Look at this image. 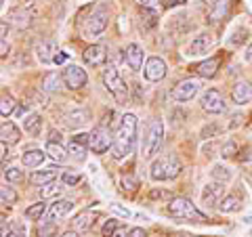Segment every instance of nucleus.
<instances>
[{"instance_id": "1", "label": "nucleus", "mask_w": 252, "mask_h": 237, "mask_svg": "<svg viewBox=\"0 0 252 237\" xmlns=\"http://www.w3.org/2000/svg\"><path fill=\"white\" fill-rule=\"evenodd\" d=\"M137 116L135 114H124L120 126L114 137V147H112V157L114 160H124L135 151L137 145Z\"/></svg>"}, {"instance_id": "2", "label": "nucleus", "mask_w": 252, "mask_h": 237, "mask_svg": "<svg viewBox=\"0 0 252 237\" xmlns=\"http://www.w3.org/2000/svg\"><path fill=\"white\" fill-rule=\"evenodd\" d=\"M181 170H183V164L177 155H162L152 162L149 177L152 180H172L181 175Z\"/></svg>"}, {"instance_id": "3", "label": "nucleus", "mask_w": 252, "mask_h": 237, "mask_svg": "<svg viewBox=\"0 0 252 237\" xmlns=\"http://www.w3.org/2000/svg\"><path fill=\"white\" fill-rule=\"evenodd\" d=\"M168 212L170 216L175 218H183V220H198V223H204L206 216L195 208V204L187 197H172L170 204H168Z\"/></svg>"}, {"instance_id": "4", "label": "nucleus", "mask_w": 252, "mask_h": 237, "mask_svg": "<svg viewBox=\"0 0 252 237\" xmlns=\"http://www.w3.org/2000/svg\"><path fill=\"white\" fill-rule=\"evenodd\" d=\"M162 141H164V124L162 120H152L147 128V134H145V143H143V160H154L156 153L160 151L162 147Z\"/></svg>"}, {"instance_id": "5", "label": "nucleus", "mask_w": 252, "mask_h": 237, "mask_svg": "<svg viewBox=\"0 0 252 237\" xmlns=\"http://www.w3.org/2000/svg\"><path fill=\"white\" fill-rule=\"evenodd\" d=\"M103 84H105L107 92L114 94L120 103H124V101L128 99V86H126V82L122 80V76H120V72H118L116 67L109 65L103 72Z\"/></svg>"}, {"instance_id": "6", "label": "nucleus", "mask_w": 252, "mask_h": 237, "mask_svg": "<svg viewBox=\"0 0 252 237\" xmlns=\"http://www.w3.org/2000/svg\"><path fill=\"white\" fill-rule=\"evenodd\" d=\"M109 26V11L105 9L103 4L97 6V9L93 11V15L89 17V21H86V26H84V36L86 38H99L103 31L107 30Z\"/></svg>"}, {"instance_id": "7", "label": "nucleus", "mask_w": 252, "mask_h": 237, "mask_svg": "<svg viewBox=\"0 0 252 237\" xmlns=\"http://www.w3.org/2000/svg\"><path fill=\"white\" fill-rule=\"evenodd\" d=\"M91 134V141H89V147L93 149V153H105L107 149L114 147V137L112 132H109L107 128H103V126H97Z\"/></svg>"}, {"instance_id": "8", "label": "nucleus", "mask_w": 252, "mask_h": 237, "mask_svg": "<svg viewBox=\"0 0 252 237\" xmlns=\"http://www.w3.org/2000/svg\"><path fill=\"white\" fill-rule=\"evenodd\" d=\"M200 80H195V78H185V80H181L175 90H172V97H175L177 103H187V101H191L195 94L200 92Z\"/></svg>"}, {"instance_id": "9", "label": "nucleus", "mask_w": 252, "mask_h": 237, "mask_svg": "<svg viewBox=\"0 0 252 237\" xmlns=\"http://www.w3.org/2000/svg\"><path fill=\"white\" fill-rule=\"evenodd\" d=\"M166 74H168V65L162 57H149L145 61L143 76H145L147 82H160V80L166 78Z\"/></svg>"}, {"instance_id": "10", "label": "nucleus", "mask_w": 252, "mask_h": 237, "mask_svg": "<svg viewBox=\"0 0 252 237\" xmlns=\"http://www.w3.org/2000/svg\"><path fill=\"white\" fill-rule=\"evenodd\" d=\"M200 105H202L204 112H208L212 116L225 112V99L217 89H208L206 92H204L202 99H200Z\"/></svg>"}, {"instance_id": "11", "label": "nucleus", "mask_w": 252, "mask_h": 237, "mask_svg": "<svg viewBox=\"0 0 252 237\" xmlns=\"http://www.w3.org/2000/svg\"><path fill=\"white\" fill-rule=\"evenodd\" d=\"M61 76H63V84L72 90L82 89V86H86V82H89V76H86V72L80 65H65Z\"/></svg>"}, {"instance_id": "12", "label": "nucleus", "mask_w": 252, "mask_h": 237, "mask_svg": "<svg viewBox=\"0 0 252 237\" xmlns=\"http://www.w3.org/2000/svg\"><path fill=\"white\" fill-rule=\"evenodd\" d=\"M215 36L210 34V31H200L198 36H193L191 44H189V55L191 57H202V55L210 53V49L215 46Z\"/></svg>"}, {"instance_id": "13", "label": "nucleus", "mask_w": 252, "mask_h": 237, "mask_svg": "<svg viewBox=\"0 0 252 237\" xmlns=\"http://www.w3.org/2000/svg\"><path fill=\"white\" fill-rule=\"evenodd\" d=\"M225 197V191H223V183H219V180H212V183L204 185L202 189V204L208 208H215L220 204V200Z\"/></svg>"}, {"instance_id": "14", "label": "nucleus", "mask_w": 252, "mask_h": 237, "mask_svg": "<svg viewBox=\"0 0 252 237\" xmlns=\"http://www.w3.org/2000/svg\"><path fill=\"white\" fill-rule=\"evenodd\" d=\"M82 57H84L86 65H91V67H101V65H103V63L107 61V49H105L103 44H91L89 49L82 53Z\"/></svg>"}, {"instance_id": "15", "label": "nucleus", "mask_w": 252, "mask_h": 237, "mask_svg": "<svg viewBox=\"0 0 252 237\" xmlns=\"http://www.w3.org/2000/svg\"><path fill=\"white\" fill-rule=\"evenodd\" d=\"M89 141H91V134H86V132L76 134V137L69 139V143H67V151L72 153V155L76 157V160H84L86 149H91V147H89Z\"/></svg>"}, {"instance_id": "16", "label": "nucleus", "mask_w": 252, "mask_h": 237, "mask_svg": "<svg viewBox=\"0 0 252 237\" xmlns=\"http://www.w3.org/2000/svg\"><path fill=\"white\" fill-rule=\"evenodd\" d=\"M9 21L21 30L30 28L34 23V13H32V9H26V6H15V9L9 11Z\"/></svg>"}, {"instance_id": "17", "label": "nucleus", "mask_w": 252, "mask_h": 237, "mask_svg": "<svg viewBox=\"0 0 252 237\" xmlns=\"http://www.w3.org/2000/svg\"><path fill=\"white\" fill-rule=\"evenodd\" d=\"M231 101L238 105L250 103L252 101V82H246V80L235 82V86L231 89Z\"/></svg>"}, {"instance_id": "18", "label": "nucleus", "mask_w": 252, "mask_h": 237, "mask_svg": "<svg viewBox=\"0 0 252 237\" xmlns=\"http://www.w3.org/2000/svg\"><path fill=\"white\" fill-rule=\"evenodd\" d=\"M124 59H126V63H128L130 69L139 72V69L143 67V49H141L137 42H130L124 51Z\"/></svg>"}, {"instance_id": "19", "label": "nucleus", "mask_w": 252, "mask_h": 237, "mask_svg": "<svg viewBox=\"0 0 252 237\" xmlns=\"http://www.w3.org/2000/svg\"><path fill=\"white\" fill-rule=\"evenodd\" d=\"M89 112L86 109H82V107H76V109H72V112H67L65 116H63V120H65V126L67 128H82V126L89 122Z\"/></svg>"}, {"instance_id": "20", "label": "nucleus", "mask_w": 252, "mask_h": 237, "mask_svg": "<svg viewBox=\"0 0 252 237\" xmlns=\"http://www.w3.org/2000/svg\"><path fill=\"white\" fill-rule=\"evenodd\" d=\"M55 55H57V51H55V44L51 40H42L36 44V59L40 61L42 65H51L55 61Z\"/></svg>"}, {"instance_id": "21", "label": "nucleus", "mask_w": 252, "mask_h": 237, "mask_svg": "<svg viewBox=\"0 0 252 237\" xmlns=\"http://www.w3.org/2000/svg\"><path fill=\"white\" fill-rule=\"evenodd\" d=\"M74 210V202L72 200H57L55 204H51V208H49V220H57V218H63V216H67L69 212Z\"/></svg>"}, {"instance_id": "22", "label": "nucleus", "mask_w": 252, "mask_h": 237, "mask_svg": "<svg viewBox=\"0 0 252 237\" xmlns=\"http://www.w3.org/2000/svg\"><path fill=\"white\" fill-rule=\"evenodd\" d=\"M219 65H220V59L219 57H212V59H206V61L198 63V65L193 67V72L198 74L200 78H212V76H217Z\"/></svg>"}, {"instance_id": "23", "label": "nucleus", "mask_w": 252, "mask_h": 237, "mask_svg": "<svg viewBox=\"0 0 252 237\" xmlns=\"http://www.w3.org/2000/svg\"><path fill=\"white\" fill-rule=\"evenodd\" d=\"M0 134H2V143H9V145H15V143H19L21 141L19 128L9 120H4L2 126H0Z\"/></svg>"}, {"instance_id": "24", "label": "nucleus", "mask_w": 252, "mask_h": 237, "mask_svg": "<svg viewBox=\"0 0 252 237\" xmlns=\"http://www.w3.org/2000/svg\"><path fill=\"white\" fill-rule=\"evenodd\" d=\"M44 157H46V151H42V149H30V151H23L21 164L26 168H38V166H42Z\"/></svg>"}, {"instance_id": "25", "label": "nucleus", "mask_w": 252, "mask_h": 237, "mask_svg": "<svg viewBox=\"0 0 252 237\" xmlns=\"http://www.w3.org/2000/svg\"><path fill=\"white\" fill-rule=\"evenodd\" d=\"M217 208L223 212V214H235V212L242 210V200L240 197H235V195H225Z\"/></svg>"}, {"instance_id": "26", "label": "nucleus", "mask_w": 252, "mask_h": 237, "mask_svg": "<svg viewBox=\"0 0 252 237\" xmlns=\"http://www.w3.org/2000/svg\"><path fill=\"white\" fill-rule=\"evenodd\" d=\"M94 218H97V212L84 210V212H80V214H76V218H74V229H76V231H86V229L93 227Z\"/></svg>"}, {"instance_id": "27", "label": "nucleus", "mask_w": 252, "mask_h": 237, "mask_svg": "<svg viewBox=\"0 0 252 237\" xmlns=\"http://www.w3.org/2000/svg\"><path fill=\"white\" fill-rule=\"evenodd\" d=\"M55 178H57V170H55V168L36 170V172H32V177H30V180H32V183H34V185H40V187H44V185L53 183Z\"/></svg>"}, {"instance_id": "28", "label": "nucleus", "mask_w": 252, "mask_h": 237, "mask_svg": "<svg viewBox=\"0 0 252 237\" xmlns=\"http://www.w3.org/2000/svg\"><path fill=\"white\" fill-rule=\"evenodd\" d=\"M227 9H229V0H215L208 13V23H219L227 15Z\"/></svg>"}, {"instance_id": "29", "label": "nucleus", "mask_w": 252, "mask_h": 237, "mask_svg": "<svg viewBox=\"0 0 252 237\" xmlns=\"http://www.w3.org/2000/svg\"><path fill=\"white\" fill-rule=\"evenodd\" d=\"M23 128H26V132L32 134V137L40 134V130H42V118H40V114H36V112L28 114L26 120H23Z\"/></svg>"}, {"instance_id": "30", "label": "nucleus", "mask_w": 252, "mask_h": 237, "mask_svg": "<svg viewBox=\"0 0 252 237\" xmlns=\"http://www.w3.org/2000/svg\"><path fill=\"white\" fill-rule=\"evenodd\" d=\"M44 151H46V155H49L51 160L59 162V164H61V162H65V160H67V153H69L61 143H53V141H49V143H46V149H44Z\"/></svg>"}, {"instance_id": "31", "label": "nucleus", "mask_w": 252, "mask_h": 237, "mask_svg": "<svg viewBox=\"0 0 252 237\" xmlns=\"http://www.w3.org/2000/svg\"><path fill=\"white\" fill-rule=\"evenodd\" d=\"M61 84H63V76H59L57 72H49L42 78V86H40V89L44 92H57L61 89Z\"/></svg>"}, {"instance_id": "32", "label": "nucleus", "mask_w": 252, "mask_h": 237, "mask_svg": "<svg viewBox=\"0 0 252 237\" xmlns=\"http://www.w3.org/2000/svg\"><path fill=\"white\" fill-rule=\"evenodd\" d=\"M210 175L215 180H219V183H227V180H231L233 177V172L229 166H225V164H215L212 166V170H210Z\"/></svg>"}, {"instance_id": "33", "label": "nucleus", "mask_w": 252, "mask_h": 237, "mask_svg": "<svg viewBox=\"0 0 252 237\" xmlns=\"http://www.w3.org/2000/svg\"><path fill=\"white\" fill-rule=\"evenodd\" d=\"M46 210H49V206H46L44 202L32 204L30 208H26V218L28 220H42V216L46 214Z\"/></svg>"}, {"instance_id": "34", "label": "nucleus", "mask_w": 252, "mask_h": 237, "mask_svg": "<svg viewBox=\"0 0 252 237\" xmlns=\"http://www.w3.org/2000/svg\"><path fill=\"white\" fill-rule=\"evenodd\" d=\"M63 185H65V183H57V180H53V183L40 187V197H42V200H49V197H57V195H61V193H63V189H65Z\"/></svg>"}, {"instance_id": "35", "label": "nucleus", "mask_w": 252, "mask_h": 237, "mask_svg": "<svg viewBox=\"0 0 252 237\" xmlns=\"http://www.w3.org/2000/svg\"><path fill=\"white\" fill-rule=\"evenodd\" d=\"M0 202H2V206H13V204H17V193H15V189L9 185L0 187Z\"/></svg>"}, {"instance_id": "36", "label": "nucleus", "mask_w": 252, "mask_h": 237, "mask_svg": "<svg viewBox=\"0 0 252 237\" xmlns=\"http://www.w3.org/2000/svg\"><path fill=\"white\" fill-rule=\"evenodd\" d=\"M55 231H57V225H55V220L44 218L42 225H38V237H51V235H55Z\"/></svg>"}, {"instance_id": "37", "label": "nucleus", "mask_w": 252, "mask_h": 237, "mask_svg": "<svg viewBox=\"0 0 252 237\" xmlns=\"http://www.w3.org/2000/svg\"><path fill=\"white\" fill-rule=\"evenodd\" d=\"M4 180L6 183H19V180H23V172L19 168H15V166L4 168Z\"/></svg>"}, {"instance_id": "38", "label": "nucleus", "mask_w": 252, "mask_h": 237, "mask_svg": "<svg viewBox=\"0 0 252 237\" xmlns=\"http://www.w3.org/2000/svg\"><path fill=\"white\" fill-rule=\"evenodd\" d=\"M0 114L4 118H9L11 114H15V99L13 97H2V103H0Z\"/></svg>"}, {"instance_id": "39", "label": "nucleus", "mask_w": 252, "mask_h": 237, "mask_svg": "<svg viewBox=\"0 0 252 237\" xmlns=\"http://www.w3.org/2000/svg\"><path fill=\"white\" fill-rule=\"evenodd\" d=\"M145 23V28H156V11L154 9H143L141 13V26Z\"/></svg>"}, {"instance_id": "40", "label": "nucleus", "mask_w": 252, "mask_h": 237, "mask_svg": "<svg viewBox=\"0 0 252 237\" xmlns=\"http://www.w3.org/2000/svg\"><path fill=\"white\" fill-rule=\"evenodd\" d=\"M82 180V177L78 175V172H72V170H67V172H63V177H61V183H65V185H78Z\"/></svg>"}, {"instance_id": "41", "label": "nucleus", "mask_w": 252, "mask_h": 237, "mask_svg": "<svg viewBox=\"0 0 252 237\" xmlns=\"http://www.w3.org/2000/svg\"><path fill=\"white\" fill-rule=\"evenodd\" d=\"M118 227H120V225H118V220L116 218H109V220H105L103 229H101V235H103V237H112Z\"/></svg>"}, {"instance_id": "42", "label": "nucleus", "mask_w": 252, "mask_h": 237, "mask_svg": "<svg viewBox=\"0 0 252 237\" xmlns=\"http://www.w3.org/2000/svg\"><path fill=\"white\" fill-rule=\"evenodd\" d=\"M235 153H238V145H235L233 141H227V143L223 145V149H220V155L223 157H233Z\"/></svg>"}, {"instance_id": "43", "label": "nucleus", "mask_w": 252, "mask_h": 237, "mask_svg": "<svg viewBox=\"0 0 252 237\" xmlns=\"http://www.w3.org/2000/svg\"><path fill=\"white\" fill-rule=\"evenodd\" d=\"M120 185H122V189L124 191H135V189L139 187V183H137V178H132V177H122V180H120Z\"/></svg>"}, {"instance_id": "44", "label": "nucleus", "mask_w": 252, "mask_h": 237, "mask_svg": "<svg viewBox=\"0 0 252 237\" xmlns=\"http://www.w3.org/2000/svg\"><path fill=\"white\" fill-rule=\"evenodd\" d=\"M112 212H114V214H118V216H122V218H130L132 216V212L128 208L120 206V204H112Z\"/></svg>"}, {"instance_id": "45", "label": "nucleus", "mask_w": 252, "mask_h": 237, "mask_svg": "<svg viewBox=\"0 0 252 237\" xmlns=\"http://www.w3.org/2000/svg\"><path fill=\"white\" fill-rule=\"evenodd\" d=\"M11 237H28L26 227H23L21 223H15L13 225V231H11Z\"/></svg>"}, {"instance_id": "46", "label": "nucleus", "mask_w": 252, "mask_h": 237, "mask_svg": "<svg viewBox=\"0 0 252 237\" xmlns=\"http://www.w3.org/2000/svg\"><path fill=\"white\" fill-rule=\"evenodd\" d=\"M11 231H13V225H9V220L2 218V223H0V233H2V237H11Z\"/></svg>"}, {"instance_id": "47", "label": "nucleus", "mask_w": 252, "mask_h": 237, "mask_svg": "<svg viewBox=\"0 0 252 237\" xmlns=\"http://www.w3.org/2000/svg\"><path fill=\"white\" fill-rule=\"evenodd\" d=\"M242 40H246V30H238V34H235V38H231L229 44L231 46H238Z\"/></svg>"}, {"instance_id": "48", "label": "nucleus", "mask_w": 252, "mask_h": 237, "mask_svg": "<svg viewBox=\"0 0 252 237\" xmlns=\"http://www.w3.org/2000/svg\"><path fill=\"white\" fill-rule=\"evenodd\" d=\"M128 237H147V231L143 227H132L128 229Z\"/></svg>"}, {"instance_id": "49", "label": "nucleus", "mask_w": 252, "mask_h": 237, "mask_svg": "<svg viewBox=\"0 0 252 237\" xmlns=\"http://www.w3.org/2000/svg\"><path fill=\"white\" fill-rule=\"evenodd\" d=\"M9 42H6L4 40V38H2V40H0V57H2V59H6V55H9Z\"/></svg>"}, {"instance_id": "50", "label": "nucleus", "mask_w": 252, "mask_h": 237, "mask_svg": "<svg viewBox=\"0 0 252 237\" xmlns=\"http://www.w3.org/2000/svg\"><path fill=\"white\" fill-rule=\"evenodd\" d=\"M67 61V53H63V51H59L57 55H55V61L53 63H57V65H63V63Z\"/></svg>"}, {"instance_id": "51", "label": "nucleus", "mask_w": 252, "mask_h": 237, "mask_svg": "<svg viewBox=\"0 0 252 237\" xmlns=\"http://www.w3.org/2000/svg\"><path fill=\"white\" fill-rule=\"evenodd\" d=\"M11 149L6 147V143H2V164H4V168H6V160H11Z\"/></svg>"}, {"instance_id": "52", "label": "nucleus", "mask_w": 252, "mask_h": 237, "mask_svg": "<svg viewBox=\"0 0 252 237\" xmlns=\"http://www.w3.org/2000/svg\"><path fill=\"white\" fill-rule=\"evenodd\" d=\"M139 2H141L143 9H154V6L158 4V0H139Z\"/></svg>"}, {"instance_id": "53", "label": "nucleus", "mask_w": 252, "mask_h": 237, "mask_svg": "<svg viewBox=\"0 0 252 237\" xmlns=\"http://www.w3.org/2000/svg\"><path fill=\"white\" fill-rule=\"evenodd\" d=\"M112 237H128V231H126V227H118Z\"/></svg>"}, {"instance_id": "54", "label": "nucleus", "mask_w": 252, "mask_h": 237, "mask_svg": "<svg viewBox=\"0 0 252 237\" xmlns=\"http://www.w3.org/2000/svg\"><path fill=\"white\" fill-rule=\"evenodd\" d=\"M185 2H187V0H164V6H181Z\"/></svg>"}, {"instance_id": "55", "label": "nucleus", "mask_w": 252, "mask_h": 237, "mask_svg": "<svg viewBox=\"0 0 252 237\" xmlns=\"http://www.w3.org/2000/svg\"><path fill=\"white\" fill-rule=\"evenodd\" d=\"M152 197H162V200H164V197H168V193H166V191H158V189H154V191H152Z\"/></svg>"}, {"instance_id": "56", "label": "nucleus", "mask_w": 252, "mask_h": 237, "mask_svg": "<svg viewBox=\"0 0 252 237\" xmlns=\"http://www.w3.org/2000/svg\"><path fill=\"white\" fill-rule=\"evenodd\" d=\"M19 2H21V6H26V9H30V6H32V4H36L38 0H19Z\"/></svg>"}, {"instance_id": "57", "label": "nucleus", "mask_w": 252, "mask_h": 237, "mask_svg": "<svg viewBox=\"0 0 252 237\" xmlns=\"http://www.w3.org/2000/svg\"><path fill=\"white\" fill-rule=\"evenodd\" d=\"M244 59H246L248 63H252V44H250L248 49H246V55H244Z\"/></svg>"}, {"instance_id": "58", "label": "nucleus", "mask_w": 252, "mask_h": 237, "mask_svg": "<svg viewBox=\"0 0 252 237\" xmlns=\"http://www.w3.org/2000/svg\"><path fill=\"white\" fill-rule=\"evenodd\" d=\"M240 120H242V116H240V114H235V116H233V122H231L229 126H231V128H235V126L240 124Z\"/></svg>"}, {"instance_id": "59", "label": "nucleus", "mask_w": 252, "mask_h": 237, "mask_svg": "<svg viewBox=\"0 0 252 237\" xmlns=\"http://www.w3.org/2000/svg\"><path fill=\"white\" fill-rule=\"evenodd\" d=\"M61 237H80V235H78V231H67V233H63Z\"/></svg>"}, {"instance_id": "60", "label": "nucleus", "mask_w": 252, "mask_h": 237, "mask_svg": "<svg viewBox=\"0 0 252 237\" xmlns=\"http://www.w3.org/2000/svg\"><path fill=\"white\" fill-rule=\"evenodd\" d=\"M0 30H2V38L6 40V21H2V26H0Z\"/></svg>"}]
</instances>
